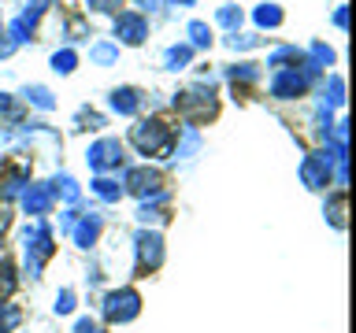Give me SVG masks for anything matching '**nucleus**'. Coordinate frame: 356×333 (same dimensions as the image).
I'll list each match as a JSON object with an SVG mask.
<instances>
[{"label":"nucleus","mask_w":356,"mask_h":333,"mask_svg":"<svg viewBox=\"0 0 356 333\" xmlns=\"http://www.w3.org/2000/svg\"><path fill=\"white\" fill-rule=\"evenodd\" d=\"M130 141L138 144V152H145V155H163L171 148V130H167L160 119H149V122H138V126L130 130Z\"/></svg>","instance_id":"obj_1"},{"label":"nucleus","mask_w":356,"mask_h":333,"mask_svg":"<svg viewBox=\"0 0 356 333\" xmlns=\"http://www.w3.org/2000/svg\"><path fill=\"white\" fill-rule=\"evenodd\" d=\"M178 111L189 119H208L211 111H216V104H211V93H204V89H189V93H182L175 100Z\"/></svg>","instance_id":"obj_2"},{"label":"nucleus","mask_w":356,"mask_h":333,"mask_svg":"<svg viewBox=\"0 0 356 333\" xmlns=\"http://www.w3.org/2000/svg\"><path fill=\"white\" fill-rule=\"evenodd\" d=\"M104 315L111 322H127L138 315V293H130V289H122V293H111L108 304H104Z\"/></svg>","instance_id":"obj_3"},{"label":"nucleus","mask_w":356,"mask_h":333,"mask_svg":"<svg viewBox=\"0 0 356 333\" xmlns=\"http://www.w3.org/2000/svg\"><path fill=\"white\" fill-rule=\"evenodd\" d=\"M115 33H119L127 44H138V41L149 37V22H145L141 15H134V11H122L119 22H115Z\"/></svg>","instance_id":"obj_4"},{"label":"nucleus","mask_w":356,"mask_h":333,"mask_svg":"<svg viewBox=\"0 0 356 333\" xmlns=\"http://www.w3.org/2000/svg\"><path fill=\"white\" fill-rule=\"evenodd\" d=\"M160 259H163V241L156 233H141L138 237V266L141 271H152V266H160Z\"/></svg>","instance_id":"obj_5"},{"label":"nucleus","mask_w":356,"mask_h":333,"mask_svg":"<svg viewBox=\"0 0 356 333\" xmlns=\"http://www.w3.org/2000/svg\"><path fill=\"white\" fill-rule=\"evenodd\" d=\"M89 163H93L97 171L119 166V163H122V148H119V141H97L93 148H89Z\"/></svg>","instance_id":"obj_6"},{"label":"nucleus","mask_w":356,"mask_h":333,"mask_svg":"<svg viewBox=\"0 0 356 333\" xmlns=\"http://www.w3.org/2000/svg\"><path fill=\"white\" fill-rule=\"evenodd\" d=\"M330 160H334L330 152H319V155H312V160L305 163V182H308L312 189L327 185V178H330Z\"/></svg>","instance_id":"obj_7"},{"label":"nucleus","mask_w":356,"mask_h":333,"mask_svg":"<svg viewBox=\"0 0 356 333\" xmlns=\"http://www.w3.org/2000/svg\"><path fill=\"white\" fill-rule=\"evenodd\" d=\"M305 85H308V74L282 71V74L271 82V93H275V96H297V93H305Z\"/></svg>","instance_id":"obj_8"},{"label":"nucleus","mask_w":356,"mask_h":333,"mask_svg":"<svg viewBox=\"0 0 356 333\" xmlns=\"http://www.w3.org/2000/svg\"><path fill=\"white\" fill-rule=\"evenodd\" d=\"M127 182H130V189H134L138 196L160 193V174H156V171H130Z\"/></svg>","instance_id":"obj_9"},{"label":"nucleus","mask_w":356,"mask_h":333,"mask_svg":"<svg viewBox=\"0 0 356 333\" xmlns=\"http://www.w3.org/2000/svg\"><path fill=\"white\" fill-rule=\"evenodd\" d=\"M22 204H26L30 215H41V211H49V204H52V189L49 185H33L30 193L22 196Z\"/></svg>","instance_id":"obj_10"},{"label":"nucleus","mask_w":356,"mask_h":333,"mask_svg":"<svg viewBox=\"0 0 356 333\" xmlns=\"http://www.w3.org/2000/svg\"><path fill=\"white\" fill-rule=\"evenodd\" d=\"M138 104H141V96L134 93V89H115V93H111V108L122 111V115H134Z\"/></svg>","instance_id":"obj_11"},{"label":"nucleus","mask_w":356,"mask_h":333,"mask_svg":"<svg viewBox=\"0 0 356 333\" xmlns=\"http://www.w3.org/2000/svg\"><path fill=\"white\" fill-rule=\"evenodd\" d=\"M97 230H100L97 219H82V222H78V230H74V241L78 244H93L97 241Z\"/></svg>","instance_id":"obj_12"},{"label":"nucleus","mask_w":356,"mask_h":333,"mask_svg":"<svg viewBox=\"0 0 356 333\" xmlns=\"http://www.w3.org/2000/svg\"><path fill=\"white\" fill-rule=\"evenodd\" d=\"M189 56H193V44H175V49L163 56V60H167V67H171V71H178L182 63H189Z\"/></svg>","instance_id":"obj_13"},{"label":"nucleus","mask_w":356,"mask_h":333,"mask_svg":"<svg viewBox=\"0 0 356 333\" xmlns=\"http://www.w3.org/2000/svg\"><path fill=\"white\" fill-rule=\"evenodd\" d=\"M256 22H260V26H278V22H282V11L275 4H264V8H256Z\"/></svg>","instance_id":"obj_14"},{"label":"nucleus","mask_w":356,"mask_h":333,"mask_svg":"<svg viewBox=\"0 0 356 333\" xmlns=\"http://www.w3.org/2000/svg\"><path fill=\"white\" fill-rule=\"evenodd\" d=\"M93 189H97V196H104V200H119V193H122V189L111 182V178H97Z\"/></svg>","instance_id":"obj_15"},{"label":"nucleus","mask_w":356,"mask_h":333,"mask_svg":"<svg viewBox=\"0 0 356 333\" xmlns=\"http://www.w3.org/2000/svg\"><path fill=\"white\" fill-rule=\"evenodd\" d=\"M189 37H193L197 49H204V44H211V33H208L204 22H189Z\"/></svg>","instance_id":"obj_16"},{"label":"nucleus","mask_w":356,"mask_h":333,"mask_svg":"<svg viewBox=\"0 0 356 333\" xmlns=\"http://www.w3.org/2000/svg\"><path fill=\"white\" fill-rule=\"evenodd\" d=\"M52 63H56V71H74V52H56L52 56Z\"/></svg>","instance_id":"obj_17"},{"label":"nucleus","mask_w":356,"mask_h":333,"mask_svg":"<svg viewBox=\"0 0 356 333\" xmlns=\"http://www.w3.org/2000/svg\"><path fill=\"white\" fill-rule=\"evenodd\" d=\"M26 96H30V100H33V104H38V108H52V96H49V89H41V85H33Z\"/></svg>","instance_id":"obj_18"},{"label":"nucleus","mask_w":356,"mask_h":333,"mask_svg":"<svg viewBox=\"0 0 356 333\" xmlns=\"http://www.w3.org/2000/svg\"><path fill=\"white\" fill-rule=\"evenodd\" d=\"M89 56H93V60H97V63H111V60H115V56H119V52H115V49H111V44H97V49H93V52H89Z\"/></svg>","instance_id":"obj_19"},{"label":"nucleus","mask_w":356,"mask_h":333,"mask_svg":"<svg viewBox=\"0 0 356 333\" xmlns=\"http://www.w3.org/2000/svg\"><path fill=\"white\" fill-rule=\"evenodd\" d=\"M219 22H222V26H241V11L238 8H222L219 11Z\"/></svg>","instance_id":"obj_20"},{"label":"nucleus","mask_w":356,"mask_h":333,"mask_svg":"<svg viewBox=\"0 0 356 333\" xmlns=\"http://www.w3.org/2000/svg\"><path fill=\"white\" fill-rule=\"evenodd\" d=\"M11 285H15V282H11V266L4 263V266H0V293H11Z\"/></svg>","instance_id":"obj_21"},{"label":"nucleus","mask_w":356,"mask_h":333,"mask_svg":"<svg viewBox=\"0 0 356 333\" xmlns=\"http://www.w3.org/2000/svg\"><path fill=\"white\" fill-rule=\"evenodd\" d=\"M341 78H330V104H341Z\"/></svg>","instance_id":"obj_22"},{"label":"nucleus","mask_w":356,"mask_h":333,"mask_svg":"<svg viewBox=\"0 0 356 333\" xmlns=\"http://www.w3.org/2000/svg\"><path fill=\"white\" fill-rule=\"evenodd\" d=\"M89 4H93V8H104V11H115L122 0H89Z\"/></svg>","instance_id":"obj_23"},{"label":"nucleus","mask_w":356,"mask_h":333,"mask_svg":"<svg viewBox=\"0 0 356 333\" xmlns=\"http://www.w3.org/2000/svg\"><path fill=\"white\" fill-rule=\"evenodd\" d=\"M60 311H71V293H60V304H56Z\"/></svg>","instance_id":"obj_24"},{"label":"nucleus","mask_w":356,"mask_h":333,"mask_svg":"<svg viewBox=\"0 0 356 333\" xmlns=\"http://www.w3.org/2000/svg\"><path fill=\"white\" fill-rule=\"evenodd\" d=\"M334 22H338V26H345V22H349V15H345V8L334 11Z\"/></svg>","instance_id":"obj_25"},{"label":"nucleus","mask_w":356,"mask_h":333,"mask_svg":"<svg viewBox=\"0 0 356 333\" xmlns=\"http://www.w3.org/2000/svg\"><path fill=\"white\" fill-rule=\"evenodd\" d=\"M11 52V41H0V56H8Z\"/></svg>","instance_id":"obj_26"},{"label":"nucleus","mask_w":356,"mask_h":333,"mask_svg":"<svg viewBox=\"0 0 356 333\" xmlns=\"http://www.w3.org/2000/svg\"><path fill=\"white\" fill-rule=\"evenodd\" d=\"M178 4H193V0H178Z\"/></svg>","instance_id":"obj_27"}]
</instances>
